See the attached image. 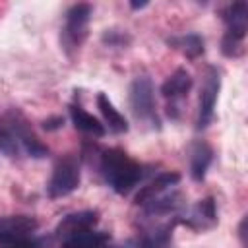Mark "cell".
<instances>
[{"instance_id":"1","label":"cell","mask_w":248,"mask_h":248,"mask_svg":"<svg viewBox=\"0 0 248 248\" xmlns=\"http://www.w3.org/2000/svg\"><path fill=\"white\" fill-rule=\"evenodd\" d=\"M99 169L107 180V184L120 196L128 194L143 176L141 165L134 161L124 149L108 147L101 153Z\"/></svg>"},{"instance_id":"2","label":"cell","mask_w":248,"mask_h":248,"mask_svg":"<svg viewBox=\"0 0 248 248\" xmlns=\"http://www.w3.org/2000/svg\"><path fill=\"white\" fill-rule=\"evenodd\" d=\"M221 19L227 31L221 41V52L229 58H236L244 52V37L248 29V4L244 0L227 4L221 10Z\"/></svg>"},{"instance_id":"3","label":"cell","mask_w":248,"mask_h":248,"mask_svg":"<svg viewBox=\"0 0 248 248\" xmlns=\"http://www.w3.org/2000/svg\"><path fill=\"white\" fill-rule=\"evenodd\" d=\"M128 101H130L132 114L136 116L138 122L149 124V128L153 130L161 128V120H159L157 107H155V89H153V81L149 76H136L132 79Z\"/></svg>"},{"instance_id":"4","label":"cell","mask_w":248,"mask_h":248,"mask_svg":"<svg viewBox=\"0 0 248 248\" xmlns=\"http://www.w3.org/2000/svg\"><path fill=\"white\" fill-rule=\"evenodd\" d=\"M91 19L89 4H74L66 12V23L60 33V45L68 56H72L87 39V27Z\"/></svg>"},{"instance_id":"5","label":"cell","mask_w":248,"mask_h":248,"mask_svg":"<svg viewBox=\"0 0 248 248\" xmlns=\"http://www.w3.org/2000/svg\"><path fill=\"white\" fill-rule=\"evenodd\" d=\"M79 180H81V172H79L78 161L74 157H64L52 169V176L48 180L46 194L52 200L64 198V196L72 194L74 190H78Z\"/></svg>"},{"instance_id":"6","label":"cell","mask_w":248,"mask_h":248,"mask_svg":"<svg viewBox=\"0 0 248 248\" xmlns=\"http://www.w3.org/2000/svg\"><path fill=\"white\" fill-rule=\"evenodd\" d=\"M219 89H221V72L215 66H207V70L203 74V83L200 89V107H198V120H196L198 130H203L209 126V122L213 118Z\"/></svg>"},{"instance_id":"7","label":"cell","mask_w":248,"mask_h":248,"mask_svg":"<svg viewBox=\"0 0 248 248\" xmlns=\"http://www.w3.org/2000/svg\"><path fill=\"white\" fill-rule=\"evenodd\" d=\"M39 229V223L31 215H8L0 217V242H16L21 238L33 236V232Z\"/></svg>"},{"instance_id":"8","label":"cell","mask_w":248,"mask_h":248,"mask_svg":"<svg viewBox=\"0 0 248 248\" xmlns=\"http://www.w3.org/2000/svg\"><path fill=\"white\" fill-rule=\"evenodd\" d=\"M97 221H99V213L93 209L76 211V213L62 217V221L54 229V234H56V238H62V242H64L66 238H70L81 231H89L91 227L97 225Z\"/></svg>"},{"instance_id":"9","label":"cell","mask_w":248,"mask_h":248,"mask_svg":"<svg viewBox=\"0 0 248 248\" xmlns=\"http://www.w3.org/2000/svg\"><path fill=\"white\" fill-rule=\"evenodd\" d=\"M178 223L188 225L190 229L203 231L209 229L217 223V209H215V200L209 196L205 200H200L186 217H178Z\"/></svg>"},{"instance_id":"10","label":"cell","mask_w":248,"mask_h":248,"mask_svg":"<svg viewBox=\"0 0 248 248\" xmlns=\"http://www.w3.org/2000/svg\"><path fill=\"white\" fill-rule=\"evenodd\" d=\"M192 83H194V79H192L190 72H188L186 68H176V70L163 81V85H161V95H163L165 99H169L170 103H174V101H178V99H182V97L188 95V91L192 89Z\"/></svg>"},{"instance_id":"11","label":"cell","mask_w":248,"mask_h":248,"mask_svg":"<svg viewBox=\"0 0 248 248\" xmlns=\"http://www.w3.org/2000/svg\"><path fill=\"white\" fill-rule=\"evenodd\" d=\"M178 180H180V174H178V172H161V174H157L149 184L141 186V190L136 194L134 202H136L138 205H143V203L151 202L153 198L161 196L163 192H167L170 186L178 184Z\"/></svg>"},{"instance_id":"12","label":"cell","mask_w":248,"mask_h":248,"mask_svg":"<svg viewBox=\"0 0 248 248\" xmlns=\"http://www.w3.org/2000/svg\"><path fill=\"white\" fill-rule=\"evenodd\" d=\"M213 161V149L205 141H194L190 147V174L196 182H202Z\"/></svg>"},{"instance_id":"13","label":"cell","mask_w":248,"mask_h":248,"mask_svg":"<svg viewBox=\"0 0 248 248\" xmlns=\"http://www.w3.org/2000/svg\"><path fill=\"white\" fill-rule=\"evenodd\" d=\"M178 223V217H174L172 221L169 223H163L147 232H143L136 242H134V248H167L169 242H170V236H172V229L174 225Z\"/></svg>"},{"instance_id":"14","label":"cell","mask_w":248,"mask_h":248,"mask_svg":"<svg viewBox=\"0 0 248 248\" xmlns=\"http://www.w3.org/2000/svg\"><path fill=\"white\" fill-rule=\"evenodd\" d=\"M70 118H72V124L76 126V130H79V132H85V134H91L97 138H103L107 132L105 126L93 114L83 110L79 105H70Z\"/></svg>"},{"instance_id":"15","label":"cell","mask_w":248,"mask_h":248,"mask_svg":"<svg viewBox=\"0 0 248 248\" xmlns=\"http://www.w3.org/2000/svg\"><path fill=\"white\" fill-rule=\"evenodd\" d=\"M95 101H97V108L101 110L105 122L108 124V128H110L114 134H126V132H128V120L114 108V105L110 103V99H108L105 93H99Z\"/></svg>"},{"instance_id":"16","label":"cell","mask_w":248,"mask_h":248,"mask_svg":"<svg viewBox=\"0 0 248 248\" xmlns=\"http://www.w3.org/2000/svg\"><path fill=\"white\" fill-rule=\"evenodd\" d=\"M110 234L105 231H81L62 242V248H97L103 244H108Z\"/></svg>"},{"instance_id":"17","label":"cell","mask_w":248,"mask_h":248,"mask_svg":"<svg viewBox=\"0 0 248 248\" xmlns=\"http://www.w3.org/2000/svg\"><path fill=\"white\" fill-rule=\"evenodd\" d=\"M169 45H172L174 48L182 50L190 60L198 58L203 54V39L198 35V33H186V35H180V37H170L167 39Z\"/></svg>"},{"instance_id":"18","label":"cell","mask_w":248,"mask_h":248,"mask_svg":"<svg viewBox=\"0 0 248 248\" xmlns=\"http://www.w3.org/2000/svg\"><path fill=\"white\" fill-rule=\"evenodd\" d=\"M182 196L176 194H167V196H157L151 202L143 203V209L147 215H169L170 211H176L182 205Z\"/></svg>"},{"instance_id":"19","label":"cell","mask_w":248,"mask_h":248,"mask_svg":"<svg viewBox=\"0 0 248 248\" xmlns=\"http://www.w3.org/2000/svg\"><path fill=\"white\" fill-rule=\"evenodd\" d=\"M126 41H130V37L126 33H120V31H114V29H107L103 33V43L110 45V46H122Z\"/></svg>"},{"instance_id":"20","label":"cell","mask_w":248,"mask_h":248,"mask_svg":"<svg viewBox=\"0 0 248 248\" xmlns=\"http://www.w3.org/2000/svg\"><path fill=\"white\" fill-rule=\"evenodd\" d=\"M2 248H41V240L29 236V238H21V240H16V242H8Z\"/></svg>"},{"instance_id":"21","label":"cell","mask_w":248,"mask_h":248,"mask_svg":"<svg viewBox=\"0 0 248 248\" xmlns=\"http://www.w3.org/2000/svg\"><path fill=\"white\" fill-rule=\"evenodd\" d=\"M64 126V118L62 116H52V118H46L45 122H43V128L45 130H58V128H62Z\"/></svg>"},{"instance_id":"22","label":"cell","mask_w":248,"mask_h":248,"mask_svg":"<svg viewBox=\"0 0 248 248\" xmlns=\"http://www.w3.org/2000/svg\"><path fill=\"white\" fill-rule=\"evenodd\" d=\"M246 223H248V217L244 215L242 221H240V225H238V236H240V242L244 246H246Z\"/></svg>"},{"instance_id":"23","label":"cell","mask_w":248,"mask_h":248,"mask_svg":"<svg viewBox=\"0 0 248 248\" xmlns=\"http://www.w3.org/2000/svg\"><path fill=\"white\" fill-rule=\"evenodd\" d=\"M147 2H130V8L132 10H140V8H145Z\"/></svg>"},{"instance_id":"24","label":"cell","mask_w":248,"mask_h":248,"mask_svg":"<svg viewBox=\"0 0 248 248\" xmlns=\"http://www.w3.org/2000/svg\"><path fill=\"white\" fill-rule=\"evenodd\" d=\"M97 248H128V246H108V244H103V246H97Z\"/></svg>"}]
</instances>
